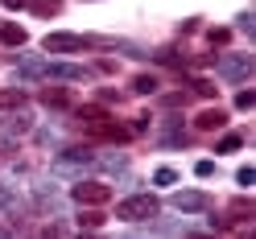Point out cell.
<instances>
[{
  "label": "cell",
  "mask_w": 256,
  "mask_h": 239,
  "mask_svg": "<svg viewBox=\"0 0 256 239\" xmlns=\"http://www.w3.org/2000/svg\"><path fill=\"white\" fill-rule=\"evenodd\" d=\"M42 103H50V107H66V103H70V91H66V87H46V91H42Z\"/></svg>",
  "instance_id": "cell-9"
},
{
  "label": "cell",
  "mask_w": 256,
  "mask_h": 239,
  "mask_svg": "<svg viewBox=\"0 0 256 239\" xmlns=\"http://www.w3.org/2000/svg\"><path fill=\"white\" fill-rule=\"evenodd\" d=\"M228 215H232V219H252V215H256V206H252L248 198H236V202L228 206Z\"/></svg>",
  "instance_id": "cell-11"
},
{
  "label": "cell",
  "mask_w": 256,
  "mask_h": 239,
  "mask_svg": "<svg viewBox=\"0 0 256 239\" xmlns=\"http://www.w3.org/2000/svg\"><path fill=\"white\" fill-rule=\"evenodd\" d=\"M232 149H240V136H223L219 140V153H232Z\"/></svg>",
  "instance_id": "cell-19"
},
{
  "label": "cell",
  "mask_w": 256,
  "mask_h": 239,
  "mask_svg": "<svg viewBox=\"0 0 256 239\" xmlns=\"http://www.w3.org/2000/svg\"><path fill=\"white\" fill-rule=\"evenodd\" d=\"M186 99H190L186 91H174V95H166V103H170V107H178V103H186Z\"/></svg>",
  "instance_id": "cell-21"
},
{
  "label": "cell",
  "mask_w": 256,
  "mask_h": 239,
  "mask_svg": "<svg viewBox=\"0 0 256 239\" xmlns=\"http://www.w3.org/2000/svg\"><path fill=\"white\" fill-rule=\"evenodd\" d=\"M157 211H162V202H157L153 194H136V198H124L116 206V219H124V223H149V219H157Z\"/></svg>",
  "instance_id": "cell-1"
},
{
  "label": "cell",
  "mask_w": 256,
  "mask_h": 239,
  "mask_svg": "<svg viewBox=\"0 0 256 239\" xmlns=\"http://www.w3.org/2000/svg\"><path fill=\"white\" fill-rule=\"evenodd\" d=\"M78 223H83V227H100V223H104V215H100V211H87Z\"/></svg>",
  "instance_id": "cell-17"
},
{
  "label": "cell",
  "mask_w": 256,
  "mask_h": 239,
  "mask_svg": "<svg viewBox=\"0 0 256 239\" xmlns=\"http://www.w3.org/2000/svg\"><path fill=\"white\" fill-rule=\"evenodd\" d=\"M21 103H25V91H21V87H17V91H12V87L0 91V107H21Z\"/></svg>",
  "instance_id": "cell-13"
},
{
  "label": "cell",
  "mask_w": 256,
  "mask_h": 239,
  "mask_svg": "<svg viewBox=\"0 0 256 239\" xmlns=\"http://www.w3.org/2000/svg\"><path fill=\"white\" fill-rule=\"evenodd\" d=\"M190 87H194V91L202 95V99H211V95H215V87H211V83H206V78H194V83H190Z\"/></svg>",
  "instance_id": "cell-15"
},
{
  "label": "cell",
  "mask_w": 256,
  "mask_h": 239,
  "mask_svg": "<svg viewBox=\"0 0 256 239\" xmlns=\"http://www.w3.org/2000/svg\"><path fill=\"white\" fill-rule=\"evenodd\" d=\"M223 124H228V111H219V107H206V111H198L194 128H198V132H215V128H223Z\"/></svg>",
  "instance_id": "cell-6"
},
{
  "label": "cell",
  "mask_w": 256,
  "mask_h": 239,
  "mask_svg": "<svg viewBox=\"0 0 256 239\" xmlns=\"http://www.w3.org/2000/svg\"><path fill=\"white\" fill-rule=\"evenodd\" d=\"M132 91H140V95L157 91V78H153V74H136V78H132Z\"/></svg>",
  "instance_id": "cell-14"
},
{
  "label": "cell",
  "mask_w": 256,
  "mask_h": 239,
  "mask_svg": "<svg viewBox=\"0 0 256 239\" xmlns=\"http://www.w3.org/2000/svg\"><path fill=\"white\" fill-rule=\"evenodd\" d=\"M4 4H8V8H21V4H29V0H4Z\"/></svg>",
  "instance_id": "cell-22"
},
{
  "label": "cell",
  "mask_w": 256,
  "mask_h": 239,
  "mask_svg": "<svg viewBox=\"0 0 256 239\" xmlns=\"http://www.w3.org/2000/svg\"><path fill=\"white\" fill-rule=\"evenodd\" d=\"M174 206H178V211H206L211 198H206L202 190H182V194H174Z\"/></svg>",
  "instance_id": "cell-5"
},
{
  "label": "cell",
  "mask_w": 256,
  "mask_h": 239,
  "mask_svg": "<svg viewBox=\"0 0 256 239\" xmlns=\"http://www.w3.org/2000/svg\"><path fill=\"white\" fill-rule=\"evenodd\" d=\"M252 103H256L252 91H240V95H236V107H252Z\"/></svg>",
  "instance_id": "cell-18"
},
{
  "label": "cell",
  "mask_w": 256,
  "mask_h": 239,
  "mask_svg": "<svg viewBox=\"0 0 256 239\" xmlns=\"http://www.w3.org/2000/svg\"><path fill=\"white\" fill-rule=\"evenodd\" d=\"M42 45H46V54H74V50H87V45H112V41H100V37H78V33H50Z\"/></svg>",
  "instance_id": "cell-2"
},
{
  "label": "cell",
  "mask_w": 256,
  "mask_h": 239,
  "mask_svg": "<svg viewBox=\"0 0 256 239\" xmlns=\"http://www.w3.org/2000/svg\"><path fill=\"white\" fill-rule=\"evenodd\" d=\"M78 120H83L87 128L95 132L100 124H108V111H104V107H78Z\"/></svg>",
  "instance_id": "cell-8"
},
{
  "label": "cell",
  "mask_w": 256,
  "mask_h": 239,
  "mask_svg": "<svg viewBox=\"0 0 256 239\" xmlns=\"http://www.w3.org/2000/svg\"><path fill=\"white\" fill-rule=\"evenodd\" d=\"M42 74H54V78H83L87 70H83V66H66V62H50V66H42Z\"/></svg>",
  "instance_id": "cell-7"
},
{
  "label": "cell",
  "mask_w": 256,
  "mask_h": 239,
  "mask_svg": "<svg viewBox=\"0 0 256 239\" xmlns=\"http://www.w3.org/2000/svg\"><path fill=\"white\" fill-rule=\"evenodd\" d=\"M34 12L38 17H54V12H62V0H34Z\"/></svg>",
  "instance_id": "cell-12"
},
{
  "label": "cell",
  "mask_w": 256,
  "mask_h": 239,
  "mask_svg": "<svg viewBox=\"0 0 256 239\" xmlns=\"http://www.w3.org/2000/svg\"><path fill=\"white\" fill-rule=\"evenodd\" d=\"M0 41L4 45H25V29L21 25H0Z\"/></svg>",
  "instance_id": "cell-10"
},
{
  "label": "cell",
  "mask_w": 256,
  "mask_h": 239,
  "mask_svg": "<svg viewBox=\"0 0 256 239\" xmlns=\"http://www.w3.org/2000/svg\"><path fill=\"white\" fill-rule=\"evenodd\" d=\"M157 182L170 186V182H178V173H174V169H157Z\"/></svg>",
  "instance_id": "cell-20"
},
{
  "label": "cell",
  "mask_w": 256,
  "mask_h": 239,
  "mask_svg": "<svg viewBox=\"0 0 256 239\" xmlns=\"http://www.w3.org/2000/svg\"><path fill=\"white\" fill-rule=\"evenodd\" d=\"M219 70H223V78H248L252 74V54H223V62H219Z\"/></svg>",
  "instance_id": "cell-4"
},
{
  "label": "cell",
  "mask_w": 256,
  "mask_h": 239,
  "mask_svg": "<svg viewBox=\"0 0 256 239\" xmlns=\"http://www.w3.org/2000/svg\"><path fill=\"white\" fill-rule=\"evenodd\" d=\"M211 41L215 45H228L232 41V29H211Z\"/></svg>",
  "instance_id": "cell-16"
},
{
  "label": "cell",
  "mask_w": 256,
  "mask_h": 239,
  "mask_svg": "<svg viewBox=\"0 0 256 239\" xmlns=\"http://www.w3.org/2000/svg\"><path fill=\"white\" fill-rule=\"evenodd\" d=\"M186 239H211V235H186Z\"/></svg>",
  "instance_id": "cell-23"
},
{
  "label": "cell",
  "mask_w": 256,
  "mask_h": 239,
  "mask_svg": "<svg viewBox=\"0 0 256 239\" xmlns=\"http://www.w3.org/2000/svg\"><path fill=\"white\" fill-rule=\"evenodd\" d=\"M108 198H112V186H104V182H78L74 186V202H83V206H100Z\"/></svg>",
  "instance_id": "cell-3"
}]
</instances>
